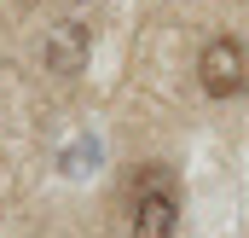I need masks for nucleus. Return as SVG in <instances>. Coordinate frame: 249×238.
Returning a JSON list of instances; mask_svg holds the SVG:
<instances>
[{"label":"nucleus","instance_id":"f257e3e1","mask_svg":"<svg viewBox=\"0 0 249 238\" xmlns=\"http://www.w3.org/2000/svg\"><path fill=\"white\" fill-rule=\"evenodd\" d=\"M180 233V180L168 163H145L127 192V238H174Z\"/></svg>","mask_w":249,"mask_h":238},{"label":"nucleus","instance_id":"f03ea898","mask_svg":"<svg viewBox=\"0 0 249 238\" xmlns=\"http://www.w3.org/2000/svg\"><path fill=\"white\" fill-rule=\"evenodd\" d=\"M197 81H203V93L209 99H238L249 87V53L238 35H214L209 47H203V59H197Z\"/></svg>","mask_w":249,"mask_h":238},{"label":"nucleus","instance_id":"7ed1b4c3","mask_svg":"<svg viewBox=\"0 0 249 238\" xmlns=\"http://www.w3.org/2000/svg\"><path fill=\"white\" fill-rule=\"evenodd\" d=\"M93 59V29L87 23H75V18H64L47 29V41H41V64H47V76H81Z\"/></svg>","mask_w":249,"mask_h":238}]
</instances>
